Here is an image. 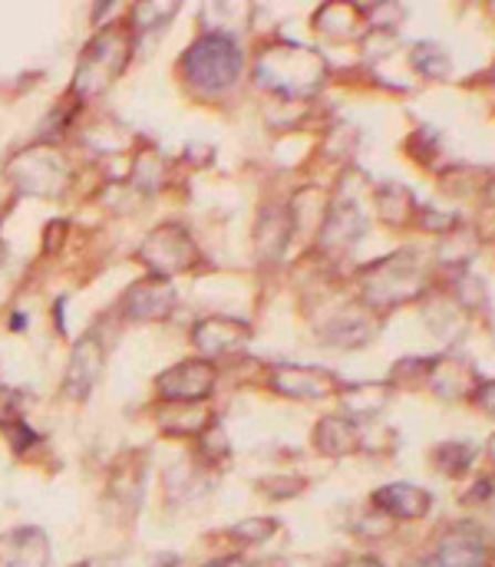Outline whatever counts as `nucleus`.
Wrapping results in <instances>:
<instances>
[{
	"label": "nucleus",
	"instance_id": "obj_1",
	"mask_svg": "<svg viewBox=\"0 0 495 567\" xmlns=\"http://www.w3.org/2000/svg\"><path fill=\"white\" fill-rule=\"evenodd\" d=\"M238 70H241V53L225 37H205L188 53V73L202 86L225 90V86H231V80L238 76Z\"/></svg>",
	"mask_w": 495,
	"mask_h": 567
},
{
	"label": "nucleus",
	"instance_id": "obj_2",
	"mask_svg": "<svg viewBox=\"0 0 495 567\" xmlns=\"http://www.w3.org/2000/svg\"><path fill=\"white\" fill-rule=\"evenodd\" d=\"M420 567H489V548L476 528H456Z\"/></svg>",
	"mask_w": 495,
	"mask_h": 567
},
{
	"label": "nucleus",
	"instance_id": "obj_4",
	"mask_svg": "<svg viewBox=\"0 0 495 567\" xmlns=\"http://www.w3.org/2000/svg\"><path fill=\"white\" fill-rule=\"evenodd\" d=\"M479 403H483L489 413H495V383H486V386L479 390Z\"/></svg>",
	"mask_w": 495,
	"mask_h": 567
},
{
	"label": "nucleus",
	"instance_id": "obj_3",
	"mask_svg": "<svg viewBox=\"0 0 495 567\" xmlns=\"http://www.w3.org/2000/svg\"><path fill=\"white\" fill-rule=\"evenodd\" d=\"M377 505L396 518H420L430 512V495L416 485H386L377 492Z\"/></svg>",
	"mask_w": 495,
	"mask_h": 567
},
{
	"label": "nucleus",
	"instance_id": "obj_5",
	"mask_svg": "<svg viewBox=\"0 0 495 567\" xmlns=\"http://www.w3.org/2000/svg\"><path fill=\"white\" fill-rule=\"evenodd\" d=\"M493 458H495V439H493Z\"/></svg>",
	"mask_w": 495,
	"mask_h": 567
}]
</instances>
